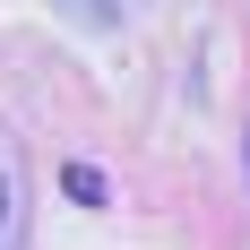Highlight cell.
Wrapping results in <instances>:
<instances>
[{"instance_id":"cell-1","label":"cell","mask_w":250,"mask_h":250,"mask_svg":"<svg viewBox=\"0 0 250 250\" xmlns=\"http://www.w3.org/2000/svg\"><path fill=\"white\" fill-rule=\"evenodd\" d=\"M61 190H69V199H86V207H104V173H95V164H69V173H61Z\"/></svg>"},{"instance_id":"cell-2","label":"cell","mask_w":250,"mask_h":250,"mask_svg":"<svg viewBox=\"0 0 250 250\" xmlns=\"http://www.w3.org/2000/svg\"><path fill=\"white\" fill-rule=\"evenodd\" d=\"M78 9H95V18H104V0H78Z\"/></svg>"},{"instance_id":"cell-3","label":"cell","mask_w":250,"mask_h":250,"mask_svg":"<svg viewBox=\"0 0 250 250\" xmlns=\"http://www.w3.org/2000/svg\"><path fill=\"white\" fill-rule=\"evenodd\" d=\"M0 216H9V190H0Z\"/></svg>"}]
</instances>
